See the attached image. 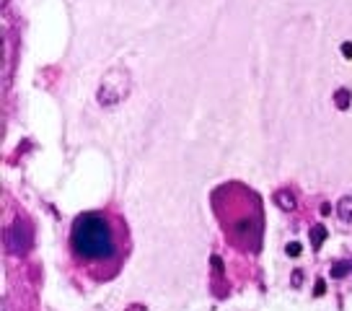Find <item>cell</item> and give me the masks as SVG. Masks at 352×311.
<instances>
[{
	"label": "cell",
	"mask_w": 352,
	"mask_h": 311,
	"mask_svg": "<svg viewBox=\"0 0 352 311\" xmlns=\"http://www.w3.org/2000/svg\"><path fill=\"white\" fill-rule=\"evenodd\" d=\"M130 91H132V76L122 65H117L104 73L96 99H99L101 107H117V104H122V101L130 96Z\"/></svg>",
	"instance_id": "2"
},
{
	"label": "cell",
	"mask_w": 352,
	"mask_h": 311,
	"mask_svg": "<svg viewBox=\"0 0 352 311\" xmlns=\"http://www.w3.org/2000/svg\"><path fill=\"white\" fill-rule=\"evenodd\" d=\"M334 101H337V107H340V109H347V107H350V91L340 89L337 94H334Z\"/></svg>",
	"instance_id": "6"
},
{
	"label": "cell",
	"mask_w": 352,
	"mask_h": 311,
	"mask_svg": "<svg viewBox=\"0 0 352 311\" xmlns=\"http://www.w3.org/2000/svg\"><path fill=\"white\" fill-rule=\"evenodd\" d=\"M285 252H287V257H298L300 252H303V246L298 244V242H290V244L285 246Z\"/></svg>",
	"instance_id": "7"
},
{
	"label": "cell",
	"mask_w": 352,
	"mask_h": 311,
	"mask_svg": "<svg viewBox=\"0 0 352 311\" xmlns=\"http://www.w3.org/2000/svg\"><path fill=\"white\" fill-rule=\"evenodd\" d=\"M275 205L277 208H283L285 213H290V211H296V197H293V192L290 189H280V192H275Z\"/></svg>",
	"instance_id": "3"
},
{
	"label": "cell",
	"mask_w": 352,
	"mask_h": 311,
	"mask_svg": "<svg viewBox=\"0 0 352 311\" xmlns=\"http://www.w3.org/2000/svg\"><path fill=\"white\" fill-rule=\"evenodd\" d=\"M342 55L347 57V60H352V42H344V45H342Z\"/></svg>",
	"instance_id": "9"
},
{
	"label": "cell",
	"mask_w": 352,
	"mask_h": 311,
	"mask_svg": "<svg viewBox=\"0 0 352 311\" xmlns=\"http://www.w3.org/2000/svg\"><path fill=\"white\" fill-rule=\"evenodd\" d=\"M344 272H347V265H344V262H337V265L331 267V278H342V275H344Z\"/></svg>",
	"instance_id": "8"
},
{
	"label": "cell",
	"mask_w": 352,
	"mask_h": 311,
	"mask_svg": "<svg viewBox=\"0 0 352 311\" xmlns=\"http://www.w3.org/2000/svg\"><path fill=\"white\" fill-rule=\"evenodd\" d=\"M73 249L83 259H107L114 255L109 223L99 215H80L73 226Z\"/></svg>",
	"instance_id": "1"
},
{
	"label": "cell",
	"mask_w": 352,
	"mask_h": 311,
	"mask_svg": "<svg viewBox=\"0 0 352 311\" xmlns=\"http://www.w3.org/2000/svg\"><path fill=\"white\" fill-rule=\"evenodd\" d=\"M324 242H327V228H324V226H314V228H311V244L319 246V244H324Z\"/></svg>",
	"instance_id": "5"
},
{
	"label": "cell",
	"mask_w": 352,
	"mask_h": 311,
	"mask_svg": "<svg viewBox=\"0 0 352 311\" xmlns=\"http://www.w3.org/2000/svg\"><path fill=\"white\" fill-rule=\"evenodd\" d=\"M324 290H327V286H324V283H316V296H324Z\"/></svg>",
	"instance_id": "10"
},
{
	"label": "cell",
	"mask_w": 352,
	"mask_h": 311,
	"mask_svg": "<svg viewBox=\"0 0 352 311\" xmlns=\"http://www.w3.org/2000/svg\"><path fill=\"white\" fill-rule=\"evenodd\" d=\"M337 215H340L342 221L352 223V195H347V197H342L340 205H337Z\"/></svg>",
	"instance_id": "4"
},
{
	"label": "cell",
	"mask_w": 352,
	"mask_h": 311,
	"mask_svg": "<svg viewBox=\"0 0 352 311\" xmlns=\"http://www.w3.org/2000/svg\"><path fill=\"white\" fill-rule=\"evenodd\" d=\"M300 280H303L300 278V272H296V275H293V286H300Z\"/></svg>",
	"instance_id": "11"
}]
</instances>
